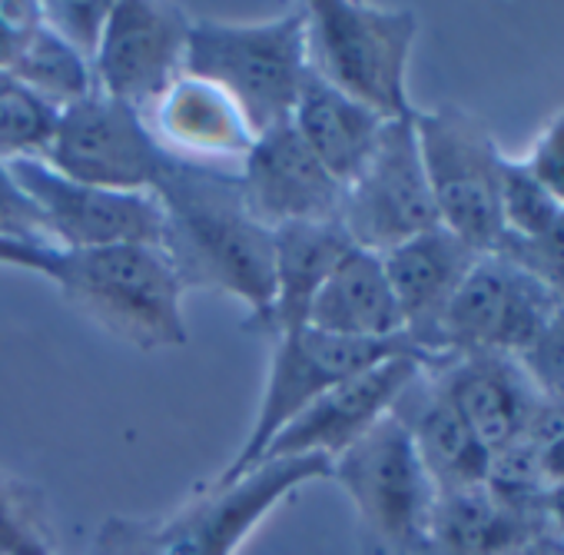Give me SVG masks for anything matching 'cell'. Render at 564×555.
<instances>
[{
	"label": "cell",
	"mask_w": 564,
	"mask_h": 555,
	"mask_svg": "<svg viewBox=\"0 0 564 555\" xmlns=\"http://www.w3.org/2000/svg\"><path fill=\"white\" fill-rule=\"evenodd\" d=\"M153 196L163 213L160 246L186 290H213L246 303L249 317L272 300V230L249 210L239 173L173 157Z\"/></svg>",
	"instance_id": "1"
},
{
	"label": "cell",
	"mask_w": 564,
	"mask_h": 555,
	"mask_svg": "<svg viewBox=\"0 0 564 555\" xmlns=\"http://www.w3.org/2000/svg\"><path fill=\"white\" fill-rule=\"evenodd\" d=\"M51 284L84 320L137 353H166L189 343L186 287L156 243L61 253Z\"/></svg>",
	"instance_id": "2"
},
{
	"label": "cell",
	"mask_w": 564,
	"mask_h": 555,
	"mask_svg": "<svg viewBox=\"0 0 564 555\" xmlns=\"http://www.w3.org/2000/svg\"><path fill=\"white\" fill-rule=\"evenodd\" d=\"M186 74L229 94L256 137L290 124L313 74L306 4L269 21H193Z\"/></svg>",
	"instance_id": "3"
},
{
	"label": "cell",
	"mask_w": 564,
	"mask_h": 555,
	"mask_svg": "<svg viewBox=\"0 0 564 555\" xmlns=\"http://www.w3.org/2000/svg\"><path fill=\"white\" fill-rule=\"evenodd\" d=\"M419 41L412 8L362 4V0H313L306 4L310 71L382 120L415 114L409 67Z\"/></svg>",
	"instance_id": "4"
},
{
	"label": "cell",
	"mask_w": 564,
	"mask_h": 555,
	"mask_svg": "<svg viewBox=\"0 0 564 555\" xmlns=\"http://www.w3.org/2000/svg\"><path fill=\"white\" fill-rule=\"evenodd\" d=\"M429 190L435 200L438 226L455 233L478 253H498L505 246L498 180L501 147L488 124L455 104L412 114Z\"/></svg>",
	"instance_id": "5"
},
{
	"label": "cell",
	"mask_w": 564,
	"mask_h": 555,
	"mask_svg": "<svg viewBox=\"0 0 564 555\" xmlns=\"http://www.w3.org/2000/svg\"><path fill=\"white\" fill-rule=\"evenodd\" d=\"M405 353L425 356L405 337H399V340H343V337H329L319 330H300V333L275 340L252 429L242 439V446L232 452V459L206 482L223 485V482L239 479L262 459L269 442L300 413H306L319 396H326L339 383H346L392 356H405ZM432 363H438V360H432Z\"/></svg>",
	"instance_id": "6"
},
{
	"label": "cell",
	"mask_w": 564,
	"mask_h": 555,
	"mask_svg": "<svg viewBox=\"0 0 564 555\" xmlns=\"http://www.w3.org/2000/svg\"><path fill=\"white\" fill-rule=\"evenodd\" d=\"M333 479L349 495L376 555H422L438 492L392 413L333 459Z\"/></svg>",
	"instance_id": "7"
},
{
	"label": "cell",
	"mask_w": 564,
	"mask_h": 555,
	"mask_svg": "<svg viewBox=\"0 0 564 555\" xmlns=\"http://www.w3.org/2000/svg\"><path fill=\"white\" fill-rule=\"evenodd\" d=\"M319 479H333L323 456L265 459L232 482H199L170 515L150 519V529L163 555H239L282 502Z\"/></svg>",
	"instance_id": "8"
},
{
	"label": "cell",
	"mask_w": 564,
	"mask_h": 555,
	"mask_svg": "<svg viewBox=\"0 0 564 555\" xmlns=\"http://www.w3.org/2000/svg\"><path fill=\"white\" fill-rule=\"evenodd\" d=\"M561 303L508 253L468 269L438 327V356H521Z\"/></svg>",
	"instance_id": "9"
},
{
	"label": "cell",
	"mask_w": 564,
	"mask_h": 555,
	"mask_svg": "<svg viewBox=\"0 0 564 555\" xmlns=\"http://www.w3.org/2000/svg\"><path fill=\"white\" fill-rule=\"evenodd\" d=\"M166 160L170 153L147 117L104 90L61 110L57 134L44 153V163L67 180L120 193H153Z\"/></svg>",
	"instance_id": "10"
},
{
	"label": "cell",
	"mask_w": 564,
	"mask_h": 555,
	"mask_svg": "<svg viewBox=\"0 0 564 555\" xmlns=\"http://www.w3.org/2000/svg\"><path fill=\"white\" fill-rule=\"evenodd\" d=\"M339 226L346 230L352 246L379 256L438 226L412 117L389 120L382 127L372 157L343 190Z\"/></svg>",
	"instance_id": "11"
},
{
	"label": "cell",
	"mask_w": 564,
	"mask_h": 555,
	"mask_svg": "<svg viewBox=\"0 0 564 555\" xmlns=\"http://www.w3.org/2000/svg\"><path fill=\"white\" fill-rule=\"evenodd\" d=\"M193 18L166 0H117L94 57L97 90L150 114L186 74Z\"/></svg>",
	"instance_id": "12"
},
{
	"label": "cell",
	"mask_w": 564,
	"mask_h": 555,
	"mask_svg": "<svg viewBox=\"0 0 564 555\" xmlns=\"http://www.w3.org/2000/svg\"><path fill=\"white\" fill-rule=\"evenodd\" d=\"M11 173L41 213L47 243L61 253L123 243L160 246L163 213L153 193H120L77 183L47 167L44 160H14Z\"/></svg>",
	"instance_id": "13"
},
{
	"label": "cell",
	"mask_w": 564,
	"mask_h": 555,
	"mask_svg": "<svg viewBox=\"0 0 564 555\" xmlns=\"http://www.w3.org/2000/svg\"><path fill=\"white\" fill-rule=\"evenodd\" d=\"M236 173L249 210L269 230L290 223H339L343 183L313 157L293 124L259 134Z\"/></svg>",
	"instance_id": "14"
},
{
	"label": "cell",
	"mask_w": 564,
	"mask_h": 555,
	"mask_svg": "<svg viewBox=\"0 0 564 555\" xmlns=\"http://www.w3.org/2000/svg\"><path fill=\"white\" fill-rule=\"evenodd\" d=\"M429 363L432 360H425V356L405 353V356H392V360L339 383L336 389L319 396L306 413H300L286 429H282L269 442V449L262 452L259 462L282 459V456H323L333 462L336 456H343L352 442H359L376 423H382L392 413V406L399 403L405 386Z\"/></svg>",
	"instance_id": "15"
},
{
	"label": "cell",
	"mask_w": 564,
	"mask_h": 555,
	"mask_svg": "<svg viewBox=\"0 0 564 555\" xmlns=\"http://www.w3.org/2000/svg\"><path fill=\"white\" fill-rule=\"evenodd\" d=\"M478 256L485 253L471 249L445 226H432L382 253L389 287L402 313V333L429 360H442L438 356L442 317L468 276V269L478 263Z\"/></svg>",
	"instance_id": "16"
},
{
	"label": "cell",
	"mask_w": 564,
	"mask_h": 555,
	"mask_svg": "<svg viewBox=\"0 0 564 555\" xmlns=\"http://www.w3.org/2000/svg\"><path fill=\"white\" fill-rule=\"evenodd\" d=\"M349 249L352 239L339 223H290L272 230V300L265 313L246 317L242 330L272 343L306 330L323 284Z\"/></svg>",
	"instance_id": "17"
},
{
	"label": "cell",
	"mask_w": 564,
	"mask_h": 555,
	"mask_svg": "<svg viewBox=\"0 0 564 555\" xmlns=\"http://www.w3.org/2000/svg\"><path fill=\"white\" fill-rule=\"evenodd\" d=\"M392 416L409 433L435 492H458L485 485L491 456L458 413L445 383L435 373V363L422 366V373L405 386Z\"/></svg>",
	"instance_id": "18"
},
{
	"label": "cell",
	"mask_w": 564,
	"mask_h": 555,
	"mask_svg": "<svg viewBox=\"0 0 564 555\" xmlns=\"http://www.w3.org/2000/svg\"><path fill=\"white\" fill-rule=\"evenodd\" d=\"M435 373L488 456L518 442L544 399L514 356H445Z\"/></svg>",
	"instance_id": "19"
},
{
	"label": "cell",
	"mask_w": 564,
	"mask_h": 555,
	"mask_svg": "<svg viewBox=\"0 0 564 555\" xmlns=\"http://www.w3.org/2000/svg\"><path fill=\"white\" fill-rule=\"evenodd\" d=\"M147 124L166 153L196 163H242L256 143V130L249 127L236 100L216 84L193 74H183L156 100V107L147 114Z\"/></svg>",
	"instance_id": "20"
},
{
	"label": "cell",
	"mask_w": 564,
	"mask_h": 555,
	"mask_svg": "<svg viewBox=\"0 0 564 555\" xmlns=\"http://www.w3.org/2000/svg\"><path fill=\"white\" fill-rule=\"evenodd\" d=\"M343 340H399L402 313L379 253L352 246L323 284L310 327Z\"/></svg>",
	"instance_id": "21"
},
{
	"label": "cell",
	"mask_w": 564,
	"mask_h": 555,
	"mask_svg": "<svg viewBox=\"0 0 564 555\" xmlns=\"http://www.w3.org/2000/svg\"><path fill=\"white\" fill-rule=\"evenodd\" d=\"M303 143L313 150V157L343 183V190L359 177L366 160L372 157L382 127L389 120L376 117L352 97L339 94L316 74H310L300 104L290 117Z\"/></svg>",
	"instance_id": "22"
},
{
	"label": "cell",
	"mask_w": 564,
	"mask_h": 555,
	"mask_svg": "<svg viewBox=\"0 0 564 555\" xmlns=\"http://www.w3.org/2000/svg\"><path fill=\"white\" fill-rule=\"evenodd\" d=\"M8 74L21 81L31 94H37L44 104H51L54 110H67L97 90L94 64L80 57L74 47H67L57 34H51L44 21L21 44Z\"/></svg>",
	"instance_id": "23"
},
{
	"label": "cell",
	"mask_w": 564,
	"mask_h": 555,
	"mask_svg": "<svg viewBox=\"0 0 564 555\" xmlns=\"http://www.w3.org/2000/svg\"><path fill=\"white\" fill-rule=\"evenodd\" d=\"M0 555H61L47 495L0 469Z\"/></svg>",
	"instance_id": "24"
},
{
	"label": "cell",
	"mask_w": 564,
	"mask_h": 555,
	"mask_svg": "<svg viewBox=\"0 0 564 555\" xmlns=\"http://www.w3.org/2000/svg\"><path fill=\"white\" fill-rule=\"evenodd\" d=\"M61 110L44 104L11 74H0V160H44Z\"/></svg>",
	"instance_id": "25"
},
{
	"label": "cell",
	"mask_w": 564,
	"mask_h": 555,
	"mask_svg": "<svg viewBox=\"0 0 564 555\" xmlns=\"http://www.w3.org/2000/svg\"><path fill=\"white\" fill-rule=\"evenodd\" d=\"M498 206H501V226L508 236L505 243H534L564 213V206L524 170V163L508 153L501 160Z\"/></svg>",
	"instance_id": "26"
},
{
	"label": "cell",
	"mask_w": 564,
	"mask_h": 555,
	"mask_svg": "<svg viewBox=\"0 0 564 555\" xmlns=\"http://www.w3.org/2000/svg\"><path fill=\"white\" fill-rule=\"evenodd\" d=\"M113 4H97V0H44L41 21L51 34H57L67 47L94 64Z\"/></svg>",
	"instance_id": "27"
},
{
	"label": "cell",
	"mask_w": 564,
	"mask_h": 555,
	"mask_svg": "<svg viewBox=\"0 0 564 555\" xmlns=\"http://www.w3.org/2000/svg\"><path fill=\"white\" fill-rule=\"evenodd\" d=\"M524 376L531 380V386L551 399L564 406V307H557L544 330L538 333V340L518 356Z\"/></svg>",
	"instance_id": "28"
},
{
	"label": "cell",
	"mask_w": 564,
	"mask_h": 555,
	"mask_svg": "<svg viewBox=\"0 0 564 555\" xmlns=\"http://www.w3.org/2000/svg\"><path fill=\"white\" fill-rule=\"evenodd\" d=\"M498 253H508L518 259L528 273L551 290V297L564 307V213L554 220V226L534 239V243H505Z\"/></svg>",
	"instance_id": "29"
},
{
	"label": "cell",
	"mask_w": 564,
	"mask_h": 555,
	"mask_svg": "<svg viewBox=\"0 0 564 555\" xmlns=\"http://www.w3.org/2000/svg\"><path fill=\"white\" fill-rule=\"evenodd\" d=\"M518 160L564 206V107L541 127L528 153Z\"/></svg>",
	"instance_id": "30"
},
{
	"label": "cell",
	"mask_w": 564,
	"mask_h": 555,
	"mask_svg": "<svg viewBox=\"0 0 564 555\" xmlns=\"http://www.w3.org/2000/svg\"><path fill=\"white\" fill-rule=\"evenodd\" d=\"M0 233H8V236H14L21 243L51 246L47 243V230L41 223V213L34 210L31 196L14 180L11 163H4V160H0Z\"/></svg>",
	"instance_id": "31"
},
{
	"label": "cell",
	"mask_w": 564,
	"mask_h": 555,
	"mask_svg": "<svg viewBox=\"0 0 564 555\" xmlns=\"http://www.w3.org/2000/svg\"><path fill=\"white\" fill-rule=\"evenodd\" d=\"M87 555H163V552L153 538L150 519L110 515L100 522Z\"/></svg>",
	"instance_id": "32"
},
{
	"label": "cell",
	"mask_w": 564,
	"mask_h": 555,
	"mask_svg": "<svg viewBox=\"0 0 564 555\" xmlns=\"http://www.w3.org/2000/svg\"><path fill=\"white\" fill-rule=\"evenodd\" d=\"M41 28L37 0H4L0 4V74H8L21 44Z\"/></svg>",
	"instance_id": "33"
},
{
	"label": "cell",
	"mask_w": 564,
	"mask_h": 555,
	"mask_svg": "<svg viewBox=\"0 0 564 555\" xmlns=\"http://www.w3.org/2000/svg\"><path fill=\"white\" fill-rule=\"evenodd\" d=\"M57 256H61V249L21 243L8 233H0V266L28 269V273H37V276H44V280H51L54 269H57Z\"/></svg>",
	"instance_id": "34"
},
{
	"label": "cell",
	"mask_w": 564,
	"mask_h": 555,
	"mask_svg": "<svg viewBox=\"0 0 564 555\" xmlns=\"http://www.w3.org/2000/svg\"><path fill=\"white\" fill-rule=\"evenodd\" d=\"M511 555H564V532L538 529V532H531Z\"/></svg>",
	"instance_id": "35"
}]
</instances>
